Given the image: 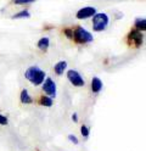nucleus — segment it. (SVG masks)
Returning <instances> with one entry per match:
<instances>
[{
  "label": "nucleus",
  "mask_w": 146,
  "mask_h": 151,
  "mask_svg": "<svg viewBox=\"0 0 146 151\" xmlns=\"http://www.w3.org/2000/svg\"><path fill=\"white\" fill-rule=\"evenodd\" d=\"M24 77L27 81H29L32 84H34V86H40L45 79V72L39 67H37V66H31V67H28L26 70Z\"/></svg>",
  "instance_id": "nucleus-1"
},
{
  "label": "nucleus",
  "mask_w": 146,
  "mask_h": 151,
  "mask_svg": "<svg viewBox=\"0 0 146 151\" xmlns=\"http://www.w3.org/2000/svg\"><path fill=\"white\" fill-rule=\"evenodd\" d=\"M110 18L106 14L100 12V14H95L93 16V28L95 32H101L105 28L109 26Z\"/></svg>",
  "instance_id": "nucleus-2"
},
{
  "label": "nucleus",
  "mask_w": 146,
  "mask_h": 151,
  "mask_svg": "<svg viewBox=\"0 0 146 151\" xmlns=\"http://www.w3.org/2000/svg\"><path fill=\"white\" fill-rule=\"evenodd\" d=\"M73 35H74V40L79 44H86V43H90L93 42V35L88 32L85 28L83 27H77L74 32H73Z\"/></svg>",
  "instance_id": "nucleus-3"
},
{
  "label": "nucleus",
  "mask_w": 146,
  "mask_h": 151,
  "mask_svg": "<svg viewBox=\"0 0 146 151\" xmlns=\"http://www.w3.org/2000/svg\"><path fill=\"white\" fill-rule=\"evenodd\" d=\"M67 78H68V81H70L74 87H83L85 84L83 77L77 71H74V70H70L67 72Z\"/></svg>",
  "instance_id": "nucleus-4"
},
{
  "label": "nucleus",
  "mask_w": 146,
  "mask_h": 151,
  "mask_svg": "<svg viewBox=\"0 0 146 151\" xmlns=\"http://www.w3.org/2000/svg\"><path fill=\"white\" fill-rule=\"evenodd\" d=\"M95 14H96V9L94 6H85L77 11L76 17L78 20H86V18H89V17H93Z\"/></svg>",
  "instance_id": "nucleus-5"
},
{
  "label": "nucleus",
  "mask_w": 146,
  "mask_h": 151,
  "mask_svg": "<svg viewBox=\"0 0 146 151\" xmlns=\"http://www.w3.org/2000/svg\"><path fill=\"white\" fill-rule=\"evenodd\" d=\"M43 90L47 94L49 98H51V99L55 98L56 96V93H57L55 82L51 78H46L45 82H43Z\"/></svg>",
  "instance_id": "nucleus-6"
},
{
  "label": "nucleus",
  "mask_w": 146,
  "mask_h": 151,
  "mask_svg": "<svg viewBox=\"0 0 146 151\" xmlns=\"http://www.w3.org/2000/svg\"><path fill=\"white\" fill-rule=\"evenodd\" d=\"M142 38H144V37H142L141 32H140V31H136V29L132 31L130 34H129V39H130L132 44H133L134 46H136V48H139V46L142 44Z\"/></svg>",
  "instance_id": "nucleus-7"
},
{
  "label": "nucleus",
  "mask_w": 146,
  "mask_h": 151,
  "mask_svg": "<svg viewBox=\"0 0 146 151\" xmlns=\"http://www.w3.org/2000/svg\"><path fill=\"white\" fill-rule=\"evenodd\" d=\"M101 89H102V82L97 77H94L91 81V90L94 93H99Z\"/></svg>",
  "instance_id": "nucleus-8"
},
{
  "label": "nucleus",
  "mask_w": 146,
  "mask_h": 151,
  "mask_svg": "<svg viewBox=\"0 0 146 151\" xmlns=\"http://www.w3.org/2000/svg\"><path fill=\"white\" fill-rule=\"evenodd\" d=\"M66 67H67V62H66V61H60V62H57V63L55 65L54 70H55L56 74H62V73L65 72Z\"/></svg>",
  "instance_id": "nucleus-9"
},
{
  "label": "nucleus",
  "mask_w": 146,
  "mask_h": 151,
  "mask_svg": "<svg viewBox=\"0 0 146 151\" xmlns=\"http://www.w3.org/2000/svg\"><path fill=\"white\" fill-rule=\"evenodd\" d=\"M21 102L22 104H32L33 102V100H32V98H31V95H29L27 89H23L21 91Z\"/></svg>",
  "instance_id": "nucleus-10"
},
{
  "label": "nucleus",
  "mask_w": 146,
  "mask_h": 151,
  "mask_svg": "<svg viewBox=\"0 0 146 151\" xmlns=\"http://www.w3.org/2000/svg\"><path fill=\"white\" fill-rule=\"evenodd\" d=\"M49 44H50L49 38L47 37H44V38H42V39L38 42V48L40 49V50H46L49 48Z\"/></svg>",
  "instance_id": "nucleus-11"
},
{
  "label": "nucleus",
  "mask_w": 146,
  "mask_h": 151,
  "mask_svg": "<svg viewBox=\"0 0 146 151\" xmlns=\"http://www.w3.org/2000/svg\"><path fill=\"white\" fill-rule=\"evenodd\" d=\"M135 28L136 31H145L146 29V20L145 18H138L135 21Z\"/></svg>",
  "instance_id": "nucleus-12"
},
{
  "label": "nucleus",
  "mask_w": 146,
  "mask_h": 151,
  "mask_svg": "<svg viewBox=\"0 0 146 151\" xmlns=\"http://www.w3.org/2000/svg\"><path fill=\"white\" fill-rule=\"evenodd\" d=\"M40 104L43 106H46V107H50L53 105V99L49 98V96H42L40 99Z\"/></svg>",
  "instance_id": "nucleus-13"
},
{
  "label": "nucleus",
  "mask_w": 146,
  "mask_h": 151,
  "mask_svg": "<svg viewBox=\"0 0 146 151\" xmlns=\"http://www.w3.org/2000/svg\"><path fill=\"white\" fill-rule=\"evenodd\" d=\"M29 16H31V14H29L27 10H22V11H19L18 14L14 15L12 18H28Z\"/></svg>",
  "instance_id": "nucleus-14"
},
{
  "label": "nucleus",
  "mask_w": 146,
  "mask_h": 151,
  "mask_svg": "<svg viewBox=\"0 0 146 151\" xmlns=\"http://www.w3.org/2000/svg\"><path fill=\"white\" fill-rule=\"evenodd\" d=\"M81 133H82V135L84 137V138H89V134H90V129L88 128L86 126H82L81 127Z\"/></svg>",
  "instance_id": "nucleus-15"
},
{
  "label": "nucleus",
  "mask_w": 146,
  "mask_h": 151,
  "mask_svg": "<svg viewBox=\"0 0 146 151\" xmlns=\"http://www.w3.org/2000/svg\"><path fill=\"white\" fill-rule=\"evenodd\" d=\"M37 0H14V3L16 5H23V4H31V3H34Z\"/></svg>",
  "instance_id": "nucleus-16"
},
{
  "label": "nucleus",
  "mask_w": 146,
  "mask_h": 151,
  "mask_svg": "<svg viewBox=\"0 0 146 151\" xmlns=\"http://www.w3.org/2000/svg\"><path fill=\"white\" fill-rule=\"evenodd\" d=\"M9 121H7V117L4 116L3 113H0V126H7Z\"/></svg>",
  "instance_id": "nucleus-17"
},
{
  "label": "nucleus",
  "mask_w": 146,
  "mask_h": 151,
  "mask_svg": "<svg viewBox=\"0 0 146 151\" xmlns=\"http://www.w3.org/2000/svg\"><path fill=\"white\" fill-rule=\"evenodd\" d=\"M68 140H70L71 143H73L74 145H77L78 143H79V140H78V139H77V137H76V135H73V134H70V135H68Z\"/></svg>",
  "instance_id": "nucleus-18"
},
{
  "label": "nucleus",
  "mask_w": 146,
  "mask_h": 151,
  "mask_svg": "<svg viewBox=\"0 0 146 151\" xmlns=\"http://www.w3.org/2000/svg\"><path fill=\"white\" fill-rule=\"evenodd\" d=\"M72 119H73L74 122H78V117H77V113H73V115H72Z\"/></svg>",
  "instance_id": "nucleus-19"
}]
</instances>
